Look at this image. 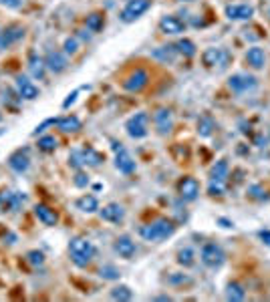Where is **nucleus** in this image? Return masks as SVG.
<instances>
[{
    "instance_id": "1",
    "label": "nucleus",
    "mask_w": 270,
    "mask_h": 302,
    "mask_svg": "<svg viewBox=\"0 0 270 302\" xmlns=\"http://www.w3.org/2000/svg\"><path fill=\"white\" fill-rule=\"evenodd\" d=\"M175 224L169 218H158L152 224H145L139 228V236L147 242H158V240H165L173 234Z\"/></svg>"
},
{
    "instance_id": "26",
    "label": "nucleus",
    "mask_w": 270,
    "mask_h": 302,
    "mask_svg": "<svg viewBox=\"0 0 270 302\" xmlns=\"http://www.w3.org/2000/svg\"><path fill=\"white\" fill-rule=\"evenodd\" d=\"M226 298L230 302H240L246 298V290H244V286L240 284V282H230L228 286H226Z\"/></svg>"
},
{
    "instance_id": "27",
    "label": "nucleus",
    "mask_w": 270,
    "mask_h": 302,
    "mask_svg": "<svg viewBox=\"0 0 270 302\" xmlns=\"http://www.w3.org/2000/svg\"><path fill=\"white\" fill-rule=\"evenodd\" d=\"M81 159H83V165H89V167H99L103 163V155L91 147L81 149Z\"/></svg>"
},
{
    "instance_id": "2",
    "label": "nucleus",
    "mask_w": 270,
    "mask_h": 302,
    "mask_svg": "<svg viewBox=\"0 0 270 302\" xmlns=\"http://www.w3.org/2000/svg\"><path fill=\"white\" fill-rule=\"evenodd\" d=\"M69 254H71V260L75 262V266L85 268L91 264V260L95 256V246L87 238H73L69 244Z\"/></svg>"
},
{
    "instance_id": "30",
    "label": "nucleus",
    "mask_w": 270,
    "mask_h": 302,
    "mask_svg": "<svg viewBox=\"0 0 270 302\" xmlns=\"http://www.w3.org/2000/svg\"><path fill=\"white\" fill-rule=\"evenodd\" d=\"M103 24H105V18H103L101 12H91V14L85 18V26H87V31H91V33H99V31L103 28Z\"/></svg>"
},
{
    "instance_id": "35",
    "label": "nucleus",
    "mask_w": 270,
    "mask_h": 302,
    "mask_svg": "<svg viewBox=\"0 0 270 302\" xmlns=\"http://www.w3.org/2000/svg\"><path fill=\"white\" fill-rule=\"evenodd\" d=\"M56 145H58V141L54 139L53 135H45V137H41V139H39V149L41 151L51 153V151L56 149Z\"/></svg>"
},
{
    "instance_id": "44",
    "label": "nucleus",
    "mask_w": 270,
    "mask_h": 302,
    "mask_svg": "<svg viewBox=\"0 0 270 302\" xmlns=\"http://www.w3.org/2000/svg\"><path fill=\"white\" fill-rule=\"evenodd\" d=\"M77 95H79V89H77V91H73V93L69 95V99H65V103H63V109H67L69 105H73L75 99H77Z\"/></svg>"
},
{
    "instance_id": "36",
    "label": "nucleus",
    "mask_w": 270,
    "mask_h": 302,
    "mask_svg": "<svg viewBox=\"0 0 270 302\" xmlns=\"http://www.w3.org/2000/svg\"><path fill=\"white\" fill-rule=\"evenodd\" d=\"M248 198L264 201V200H268V194H266V190H264L262 186H250V188H248Z\"/></svg>"
},
{
    "instance_id": "29",
    "label": "nucleus",
    "mask_w": 270,
    "mask_h": 302,
    "mask_svg": "<svg viewBox=\"0 0 270 302\" xmlns=\"http://www.w3.org/2000/svg\"><path fill=\"white\" fill-rule=\"evenodd\" d=\"M77 207L81 212H85V214H95L99 209V201H97L95 196H83V198L77 200Z\"/></svg>"
},
{
    "instance_id": "19",
    "label": "nucleus",
    "mask_w": 270,
    "mask_h": 302,
    "mask_svg": "<svg viewBox=\"0 0 270 302\" xmlns=\"http://www.w3.org/2000/svg\"><path fill=\"white\" fill-rule=\"evenodd\" d=\"M45 65H47V69H51L53 73H63L69 63H67V56H65L63 52H58V50H49L47 56H45Z\"/></svg>"
},
{
    "instance_id": "39",
    "label": "nucleus",
    "mask_w": 270,
    "mask_h": 302,
    "mask_svg": "<svg viewBox=\"0 0 270 302\" xmlns=\"http://www.w3.org/2000/svg\"><path fill=\"white\" fill-rule=\"evenodd\" d=\"M26 258H28V262H31L33 266H41V264L45 262V254L39 250H31L26 254Z\"/></svg>"
},
{
    "instance_id": "3",
    "label": "nucleus",
    "mask_w": 270,
    "mask_h": 302,
    "mask_svg": "<svg viewBox=\"0 0 270 302\" xmlns=\"http://www.w3.org/2000/svg\"><path fill=\"white\" fill-rule=\"evenodd\" d=\"M147 113H143V111H139V113H135L131 119H127V123H125V131H127V135L129 137H133V139H141V137H145L147 135Z\"/></svg>"
},
{
    "instance_id": "25",
    "label": "nucleus",
    "mask_w": 270,
    "mask_h": 302,
    "mask_svg": "<svg viewBox=\"0 0 270 302\" xmlns=\"http://www.w3.org/2000/svg\"><path fill=\"white\" fill-rule=\"evenodd\" d=\"M58 129L63 131V133H77L79 129H81V121H79V117H75V115H69V117H63V119H58Z\"/></svg>"
},
{
    "instance_id": "16",
    "label": "nucleus",
    "mask_w": 270,
    "mask_h": 302,
    "mask_svg": "<svg viewBox=\"0 0 270 302\" xmlns=\"http://www.w3.org/2000/svg\"><path fill=\"white\" fill-rule=\"evenodd\" d=\"M8 165L10 169H14L16 173H24L31 165V157H28V149H18L14 151L10 157H8Z\"/></svg>"
},
{
    "instance_id": "42",
    "label": "nucleus",
    "mask_w": 270,
    "mask_h": 302,
    "mask_svg": "<svg viewBox=\"0 0 270 302\" xmlns=\"http://www.w3.org/2000/svg\"><path fill=\"white\" fill-rule=\"evenodd\" d=\"M56 123H58V119H56V117H53V119H47V121H43V123H41V125H39V127H37L35 131H33V135L37 137V135H39V133H43V131H45V129H47L49 125H56Z\"/></svg>"
},
{
    "instance_id": "13",
    "label": "nucleus",
    "mask_w": 270,
    "mask_h": 302,
    "mask_svg": "<svg viewBox=\"0 0 270 302\" xmlns=\"http://www.w3.org/2000/svg\"><path fill=\"white\" fill-rule=\"evenodd\" d=\"M160 31L163 35H182L186 31V24L177 16L167 14V16H162V20H160Z\"/></svg>"
},
{
    "instance_id": "7",
    "label": "nucleus",
    "mask_w": 270,
    "mask_h": 302,
    "mask_svg": "<svg viewBox=\"0 0 270 302\" xmlns=\"http://www.w3.org/2000/svg\"><path fill=\"white\" fill-rule=\"evenodd\" d=\"M200 256H202V262H204L208 268H220V266L224 264V260H226V254L222 250V246H218L214 242L204 244Z\"/></svg>"
},
{
    "instance_id": "47",
    "label": "nucleus",
    "mask_w": 270,
    "mask_h": 302,
    "mask_svg": "<svg viewBox=\"0 0 270 302\" xmlns=\"http://www.w3.org/2000/svg\"><path fill=\"white\" fill-rule=\"evenodd\" d=\"M218 222H220V224H222V226H224V228H232V226H234V224H232V222H230V220H226V218H220V220H218Z\"/></svg>"
},
{
    "instance_id": "48",
    "label": "nucleus",
    "mask_w": 270,
    "mask_h": 302,
    "mask_svg": "<svg viewBox=\"0 0 270 302\" xmlns=\"http://www.w3.org/2000/svg\"><path fill=\"white\" fill-rule=\"evenodd\" d=\"M0 119H2V115H0Z\"/></svg>"
},
{
    "instance_id": "32",
    "label": "nucleus",
    "mask_w": 270,
    "mask_h": 302,
    "mask_svg": "<svg viewBox=\"0 0 270 302\" xmlns=\"http://www.w3.org/2000/svg\"><path fill=\"white\" fill-rule=\"evenodd\" d=\"M111 298L113 300H131L133 298V292L129 290V286H123V284H119V286H115V288H111Z\"/></svg>"
},
{
    "instance_id": "22",
    "label": "nucleus",
    "mask_w": 270,
    "mask_h": 302,
    "mask_svg": "<svg viewBox=\"0 0 270 302\" xmlns=\"http://www.w3.org/2000/svg\"><path fill=\"white\" fill-rule=\"evenodd\" d=\"M177 54H179V52H177V49H175V45H162V47L154 49V52H152L154 58H158L160 63H165V65L173 63Z\"/></svg>"
},
{
    "instance_id": "11",
    "label": "nucleus",
    "mask_w": 270,
    "mask_h": 302,
    "mask_svg": "<svg viewBox=\"0 0 270 302\" xmlns=\"http://www.w3.org/2000/svg\"><path fill=\"white\" fill-rule=\"evenodd\" d=\"M16 89H18V97L26 101H33L39 97V87L24 75H18L16 77Z\"/></svg>"
},
{
    "instance_id": "6",
    "label": "nucleus",
    "mask_w": 270,
    "mask_h": 302,
    "mask_svg": "<svg viewBox=\"0 0 270 302\" xmlns=\"http://www.w3.org/2000/svg\"><path fill=\"white\" fill-rule=\"evenodd\" d=\"M228 87L234 93H248V91L258 87V79L252 75H246V73H236L228 79Z\"/></svg>"
},
{
    "instance_id": "12",
    "label": "nucleus",
    "mask_w": 270,
    "mask_h": 302,
    "mask_svg": "<svg viewBox=\"0 0 270 302\" xmlns=\"http://www.w3.org/2000/svg\"><path fill=\"white\" fill-rule=\"evenodd\" d=\"M22 37H24V28H22V26H18V24H8V26L2 28V33H0V49L10 47L12 43L20 41Z\"/></svg>"
},
{
    "instance_id": "8",
    "label": "nucleus",
    "mask_w": 270,
    "mask_h": 302,
    "mask_svg": "<svg viewBox=\"0 0 270 302\" xmlns=\"http://www.w3.org/2000/svg\"><path fill=\"white\" fill-rule=\"evenodd\" d=\"M147 83H149V75H147V71H143V69H135V71L123 81V89L129 91V93H139V91H143V89L147 87Z\"/></svg>"
},
{
    "instance_id": "43",
    "label": "nucleus",
    "mask_w": 270,
    "mask_h": 302,
    "mask_svg": "<svg viewBox=\"0 0 270 302\" xmlns=\"http://www.w3.org/2000/svg\"><path fill=\"white\" fill-rule=\"evenodd\" d=\"M2 6H8V8H20L22 6V0H0Z\"/></svg>"
},
{
    "instance_id": "28",
    "label": "nucleus",
    "mask_w": 270,
    "mask_h": 302,
    "mask_svg": "<svg viewBox=\"0 0 270 302\" xmlns=\"http://www.w3.org/2000/svg\"><path fill=\"white\" fill-rule=\"evenodd\" d=\"M228 171H230V167H228V161L226 159H220L214 163V167L210 169V179H218V182H226V177H228Z\"/></svg>"
},
{
    "instance_id": "34",
    "label": "nucleus",
    "mask_w": 270,
    "mask_h": 302,
    "mask_svg": "<svg viewBox=\"0 0 270 302\" xmlns=\"http://www.w3.org/2000/svg\"><path fill=\"white\" fill-rule=\"evenodd\" d=\"M177 264H182L184 268L194 266V250L192 248H184L177 252Z\"/></svg>"
},
{
    "instance_id": "40",
    "label": "nucleus",
    "mask_w": 270,
    "mask_h": 302,
    "mask_svg": "<svg viewBox=\"0 0 270 302\" xmlns=\"http://www.w3.org/2000/svg\"><path fill=\"white\" fill-rule=\"evenodd\" d=\"M77 50H79L77 39H67V41H65V52H67V54H75Z\"/></svg>"
},
{
    "instance_id": "45",
    "label": "nucleus",
    "mask_w": 270,
    "mask_h": 302,
    "mask_svg": "<svg viewBox=\"0 0 270 302\" xmlns=\"http://www.w3.org/2000/svg\"><path fill=\"white\" fill-rule=\"evenodd\" d=\"M258 236H260V240H262L266 246H270V230H260Z\"/></svg>"
},
{
    "instance_id": "33",
    "label": "nucleus",
    "mask_w": 270,
    "mask_h": 302,
    "mask_svg": "<svg viewBox=\"0 0 270 302\" xmlns=\"http://www.w3.org/2000/svg\"><path fill=\"white\" fill-rule=\"evenodd\" d=\"M175 49L179 54H184V56H188V58H192L194 54H196V45L190 41V39H182V41H177L175 43Z\"/></svg>"
},
{
    "instance_id": "41",
    "label": "nucleus",
    "mask_w": 270,
    "mask_h": 302,
    "mask_svg": "<svg viewBox=\"0 0 270 302\" xmlns=\"http://www.w3.org/2000/svg\"><path fill=\"white\" fill-rule=\"evenodd\" d=\"M75 186H77V188H85V186H89V175L83 173V171H77V175H75Z\"/></svg>"
},
{
    "instance_id": "21",
    "label": "nucleus",
    "mask_w": 270,
    "mask_h": 302,
    "mask_svg": "<svg viewBox=\"0 0 270 302\" xmlns=\"http://www.w3.org/2000/svg\"><path fill=\"white\" fill-rule=\"evenodd\" d=\"M135 242L129 238V236H119L117 240H115V252L121 256V258H125V260H129V258H133V254H135Z\"/></svg>"
},
{
    "instance_id": "17",
    "label": "nucleus",
    "mask_w": 270,
    "mask_h": 302,
    "mask_svg": "<svg viewBox=\"0 0 270 302\" xmlns=\"http://www.w3.org/2000/svg\"><path fill=\"white\" fill-rule=\"evenodd\" d=\"M101 218H103L105 222H111V224H121V222L125 220V209H123V205H119V203L113 201V203L103 205Z\"/></svg>"
},
{
    "instance_id": "20",
    "label": "nucleus",
    "mask_w": 270,
    "mask_h": 302,
    "mask_svg": "<svg viewBox=\"0 0 270 302\" xmlns=\"http://www.w3.org/2000/svg\"><path fill=\"white\" fill-rule=\"evenodd\" d=\"M35 216L45 224V226H56L58 224V216L53 207L45 205V203H37L35 205Z\"/></svg>"
},
{
    "instance_id": "37",
    "label": "nucleus",
    "mask_w": 270,
    "mask_h": 302,
    "mask_svg": "<svg viewBox=\"0 0 270 302\" xmlns=\"http://www.w3.org/2000/svg\"><path fill=\"white\" fill-rule=\"evenodd\" d=\"M99 276L105 278V280H119V270L115 266L107 264V266H101L99 268Z\"/></svg>"
},
{
    "instance_id": "5",
    "label": "nucleus",
    "mask_w": 270,
    "mask_h": 302,
    "mask_svg": "<svg viewBox=\"0 0 270 302\" xmlns=\"http://www.w3.org/2000/svg\"><path fill=\"white\" fill-rule=\"evenodd\" d=\"M230 61V54L226 49H220V47H210L202 52V63L208 67V69H224Z\"/></svg>"
},
{
    "instance_id": "31",
    "label": "nucleus",
    "mask_w": 270,
    "mask_h": 302,
    "mask_svg": "<svg viewBox=\"0 0 270 302\" xmlns=\"http://www.w3.org/2000/svg\"><path fill=\"white\" fill-rule=\"evenodd\" d=\"M214 129H216V123H214L208 115L200 117V121H198V133H200L202 137H210V135L214 133Z\"/></svg>"
},
{
    "instance_id": "15",
    "label": "nucleus",
    "mask_w": 270,
    "mask_h": 302,
    "mask_svg": "<svg viewBox=\"0 0 270 302\" xmlns=\"http://www.w3.org/2000/svg\"><path fill=\"white\" fill-rule=\"evenodd\" d=\"M24 196L22 194H12V192H0V214L10 212V209H18L20 203H24Z\"/></svg>"
},
{
    "instance_id": "46",
    "label": "nucleus",
    "mask_w": 270,
    "mask_h": 302,
    "mask_svg": "<svg viewBox=\"0 0 270 302\" xmlns=\"http://www.w3.org/2000/svg\"><path fill=\"white\" fill-rule=\"evenodd\" d=\"M169 282H171V284H177V282H190V278H188V276H184V278H182V276H171Z\"/></svg>"
},
{
    "instance_id": "18",
    "label": "nucleus",
    "mask_w": 270,
    "mask_h": 302,
    "mask_svg": "<svg viewBox=\"0 0 270 302\" xmlns=\"http://www.w3.org/2000/svg\"><path fill=\"white\" fill-rule=\"evenodd\" d=\"M115 153H117V155H115V167H117L121 173H125V175L133 173V171H135V161H133V157L123 149V147L119 151H115Z\"/></svg>"
},
{
    "instance_id": "38",
    "label": "nucleus",
    "mask_w": 270,
    "mask_h": 302,
    "mask_svg": "<svg viewBox=\"0 0 270 302\" xmlns=\"http://www.w3.org/2000/svg\"><path fill=\"white\" fill-rule=\"evenodd\" d=\"M224 192H226V182L210 179V186H208V194L210 196H224Z\"/></svg>"
},
{
    "instance_id": "10",
    "label": "nucleus",
    "mask_w": 270,
    "mask_h": 302,
    "mask_svg": "<svg viewBox=\"0 0 270 302\" xmlns=\"http://www.w3.org/2000/svg\"><path fill=\"white\" fill-rule=\"evenodd\" d=\"M154 125L158 129L160 135H167L173 127V113L167 109V107H162L154 113Z\"/></svg>"
},
{
    "instance_id": "4",
    "label": "nucleus",
    "mask_w": 270,
    "mask_h": 302,
    "mask_svg": "<svg viewBox=\"0 0 270 302\" xmlns=\"http://www.w3.org/2000/svg\"><path fill=\"white\" fill-rule=\"evenodd\" d=\"M152 6V0H127V4L121 10V20L123 22H133L141 14H145Z\"/></svg>"
},
{
    "instance_id": "24",
    "label": "nucleus",
    "mask_w": 270,
    "mask_h": 302,
    "mask_svg": "<svg viewBox=\"0 0 270 302\" xmlns=\"http://www.w3.org/2000/svg\"><path fill=\"white\" fill-rule=\"evenodd\" d=\"M28 69H31V75H33L35 79H43V77H45V71H47L45 58L39 56V54H31V58H28Z\"/></svg>"
},
{
    "instance_id": "23",
    "label": "nucleus",
    "mask_w": 270,
    "mask_h": 302,
    "mask_svg": "<svg viewBox=\"0 0 270 302\" xmlns=\"http://www.w3.org/2000/svg\"><path fill=\"white\" fill-rule=\"evenodd\" d=\"M246 63L252 67V69H264L266 65V54L260 47H252L246 52Z\"/></svg>"
},
{
    "instance_id": "9",
    "label": "nucleus",
    "mask_w": 270,
    "mask_h": 302,
    "mask_svg": "<svg viewBox=\"0 0 270 302\" xmlns=\"http://www.w3.org/2000/svg\"><path fill=\"white\" fill-rule=\"evenodd\" d=\"M177 194H179L182 200L194 201L200 196V184H198V179H196V177H190V175H186L184 179H179V184H177Z\"/></svg>"
},
{
    "instance_id": "14",
    "label": "nucleus",
    "mask_w": 270,
    "mask_h": 302,
    "mask_svg": "<svg viewBox=\"0 0 270 302\" xmlns=\"http://www.w3.org/2000/svg\"><path fill=\"white\" fill-rule=\"evenodd\" d=\"M254 8L250 4H228L226 6V16L230 20H248L252 18Z\"/></svg>"
}]
</instances>
